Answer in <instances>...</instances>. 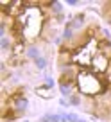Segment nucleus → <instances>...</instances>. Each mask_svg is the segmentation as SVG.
<instances>
[{"label":"nucleus","mask_w":111,"mask_h":122,"mask_svg":"<svg viewBox=\"0 0 111 122\" xmlns=\"http://www.w3.org/2000/svg\"><path fill=\"white\" fill-rule=\"evenodd\" d=\"M18 25L22 27V34L23 40H34L39 36L41 32V25H43V13L39 9H36L34 5H25L23 13L16 18Z\"/></svg>","instance_id":"f257e3e1"},{"label":"nucleus","mask_w":111,"mask_h":122,"mask_svg":"<svg viewBox=\"0 0 111 122\" xmlns=\"http://www.w3.org/2000/svg\"><path fill=\"white\" fill-rule=\"evenodd\" d=\"M77 88L86 95H97L106 90V83L92 70H82L77 74Z\"/></svg>","instance_id":"f03ea898"},{"label":"nucleus","mask_w":111,"mask_h":122,"mask_svg":"<svg viewBox=\"0 0 111 122\" xmlns=\"http://www.w3.org/2000/svg\"><path fill=\"white\" fill-rule=\"evenodd\" d=\"M99 52V43L95 40H88L86 45H82L75 54L72 56V61L77 63L81 66H92V61H93V56Z\"/></svg>","instance_id":"7ed1b4c3"},{"label":"nucleus","mask_w":111,"mask_h":122,"mask_svg":"<svg viewBox=\"0 0 111 122\" xmlns=\"http://www.w3.org/2000/svg\"><path fill=\"white\" fill-rule=\"evenodd\" d=\"M107 66H109V57L104 56V54L99 50V52L93 56L92 72H95V74H106V72H107Z\"/></svg>","instance_id":"20e7f679"},{"label":"nucleus","mask_w":111,"mask_h":122,"mask_svg":"<svg viewBox=\"0 0 111 122\" xmlns=\"http://www.w3.org/2000/svg\"><path fill=\"white\" fill-rule=\"evenodd\" d=\"M73 79H75V74H73L72 70H65V72L61 74V77H59V84H61V86H72Z\"/></svg>","instance_id":"39448f33"},{"label":"nucleus","mask_w":111,"mask_h":122,"mask_svg":"<svg viewBox=\"0 0 111 122\" xmlns=\"http://www.w3.org/2000/svg\"><path fill=\"white\" fill-rule=\"evenodd\" d=\"M13 110H16L18 113H22L23 110H25V106H27V101L23 99L22 95H13Z\"/></svg>","instance_id":"423d86ee"},{"label":"nucleus","mask_w":111,"mask_h":122,"mask_svg":"<svg viewBox=\"0 0 111 122\" xmlns=\"http://www.w3.org/2000/svg\"><path fill=\"white\" fill-rule=\"evenodd\" d=\"M23 52H25V43H23V40H16V41L13 43V56L20 57V56H23Z\"/></svg>","instance_id":"0eeeda50"},{"label":"nucleus","mask_w":111,"mask_h":122,"mask_svg":"<svg viewBox=\"0 0 111 122\" xmlns=\"http://www.w3.org/2000/svg\"><path fill=\"white\" fill-rule=\"evenodd\" d=\"M104 18L111 23V4H106V7H104Z\"/></svg>","instance_id":"6e6552de"},{"label":"nucleus","mask_w":111,"mask_h":122,"mask_svg":"<svg viewBox=\"0 0 111 122\" xmlns=\"http://www.w3.org/2000/svg\"><path fill=\"white\" fill-rule=\"evenodd\" d=\"M36 93H38V95H43V97H50V92L47 90V88H38Z\"/></svg>","instance_id":"1a4fd4ad"}]
</instances>
